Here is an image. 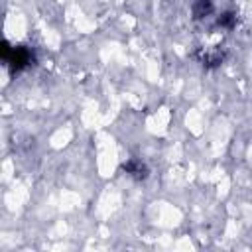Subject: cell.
Here are the masks:
<instances>
[{
	"label": "cell",
	"instance_id": "4",
	"mask_svg": "<svg viewBox=\"0 0 252 252\" xmlns=\"http://www.w3.org/2000/svg\"><path fill=\"white\" fill-rule=\"evenodd\" d=\"M236 24H238V14L234 10H226V12H222L217 18V24L215 26L220 28V30H234Z\"/></svg>",
	"mask_w": 252,
	"mask_h": 252
},
{
	"label": "cell",
	"instance_id": "2",
	"mask_svg": "<svg viewBox=\"0 0 252 252\" xmlns=\"http://www.w3.org/2000/svg\"><path fill=\"white\" fill-rule=\"evenodd\" d=\"M120 169H122L128 177H132L134 181H144V179H148V175H150L148 165H146L142 159H138V158L126 159V161L120 165Z\"/></svg>",
	"mask_w": 252,
	"mask_h": 252
},
{
	"label": "cell",
	"instance_id": "5",
	"mask_svg": "<svg viewBox=\"0 0 252 252\" xmlns=\"http://www.w3.org/2000/svg\"><path fill=\"white\" fill-rule=\"evenodd\" d=\"M224 61V51H220L219 47L215 49V51H211V53H205L203 57H201V63L207 67V69H213V67H219L220 63Z\"/></svg>",
	"mask_w": 252,
	"mask_h": 252
},
{
	"label": "cell",
	"instance_id": "3",
	"mask_svg": "<svg viewBox=\"0 0 252 252\" xmlns=\"http://www.w3.org/2000/svg\"><path fill=\"white\" fill-rule=\"evenodd\" d=\"M215 12V2L213 0H195L191 6L193 20H205Z\"/></svg>",
	"mask_w": 252,
	"mask_h": 252
},
{
	"label": "cell",
	"instance_id": "1",
	"mask_svg": "<svg viewBox=\"0 0 252 252\" xmlns=\"http://www.w3.org/2000/svg\"><path fill=\"white\" fill-rule=\"evenodd\" d=\"M0 55H2L4 65L12 73H20V71L35 65V61H37L32 47H28V45H10V41H2Z\"/></svg>",
	"mask_w": 252,
	"mask_h": 252
}]
</instances>
